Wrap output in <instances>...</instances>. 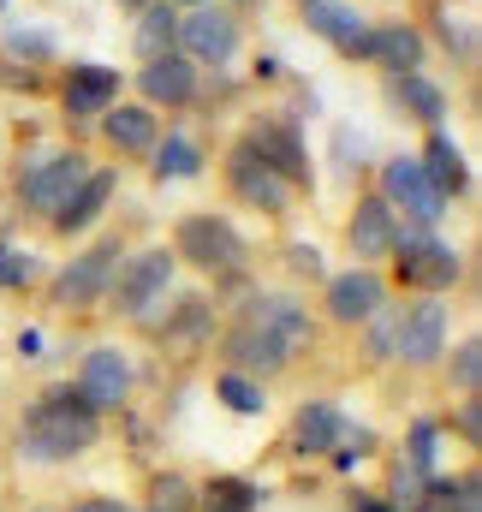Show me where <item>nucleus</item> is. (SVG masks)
Wrapping results in <instances>:
<instances>
[{"instance_id":"obj_1","label":"nucleus","mask_w":482,"mask_h":512,"mask_svg":"<svg viewBox=\"0 0 482 512\" xmlns=\"http://www.w3.org/2000/svg\"><path fill=\"white\" fill-rule=\"evenodd\" d=\"M96 441H102V417L78 399L72 382L42 387L18 423V459H30V465H72Z\"/></svg>"},{"instance_id":"obj_2","label":"nucleus","mask_w":482,"mask_h":512,"mask_svg":"<svg viewBox=\"0 0 482 512\" xmlns=\"http://www.w3.org/2000/svg\"><path fill=\"white\" fill-rule=\"evenodd\" d=\"M173 262H191L203 280H215V286H244L250 280V245H244V233L227 221V215H215V209H191V215H179L173 221Z\"/></svg>"},{"instance_id":"obj_3","label":"nucleus","mask_w":482,"mask_h":512,"mask_svg":"<svg viewBox=\"0 0 482 512\" xmlns=\"http://www.w3.org/2000/svg\"><path fill=\"white\" fill-rule=\"evenodd\" d=\"M465 280V251L423 233V227H399V245H393V280L405 298H447L453 286Z\"/></svg>"},{"instance_id":"obj_4","label":"nucleus","mask_w":482,"mask_h":512,"mask_svg":"<svg viewBox=\"0 0 482 512\" xmlns=\"http://www.w3.org/2000/svg\"><path fill=\"white\" fill-rule=\"evenodd\" d=\"M173 274H179V262L167 245H143V251H125L120 274H114V286H108V310L131 322V328H149L155 316H161V304L173 298Z\"/></svg>"},{"instance_id":"obj_5","label":"nucleus","mask_w":482,"mask_h":512,"mask_svg":"<svg viewBox=\"0 0 482 512\" xmlns=\"http://www.w3.org/2000/svg\"><path fill=\"white\" fill-rule=\"evenodd\" d=\"M125 262V233H102L90 251H78L54 280H48V304L60 310V316H90V310H102L108 304V286H114V274H120Z\"/></svg>"},{"instance_id":"obj_6","label":"nucleus","mask_w":482,"mask_h":512,"mask_svg":"<svg viewBox=\"0 0 482 512\" xmlns=\"http://www.w3.org/2000/svg\"><path fill=\"white\" fill-rule=\"evenodd\" d=\"M375 197L399 215V227H423V233H435V227L447 221V197L429 185V173L417 167V155H393V161H381V173H375Z\"/></svg>"},{"instance_id":"obj_7","label":"nucleus","mask_w":482,"mask_h":512,"mask_svg":"<svg viewBox=\"0 0 482 512\" xmlns=\"http://www.w3.org/2000/svg\"><path fill=\"white\" fill-rule=\"evenodd\" d=\"M90 167H96V161H90L84 149H54V155H42V161H24V173H18V209L36 215V221H54V215L66 209V197L84 185Z\"/></svg>"},{"instance_id":"obj_8","label":"nucleus","mask_w":482,"mask_h":512,"mask_svg":"<svg viewBox=\"0 0 482 512\" xmlns=\"http://www.w3.org/2000/svg\"><path fill=\"white\" fill-rule=\"evenodd\" d=\"M221 179H227V191L239 197L244 209H256V215H268V221H286V215H292V185H286L262 155H256V143H250L244 131L227 143Z\"/></svg>"},{"instance_id":"obj_9","label":"nucleus","mask_w":482,"mask_h":512,"mask_svg":"<svg viewBox=\"0 0 482 512\" xmlns=\"http://www.w3.org/2000/svg\"><path fill=\"white\" fill-rule=\"evenodd\" d=\"M233 316L250 322V328H262V334H274V340L292 352V364H298V358H310V352H316V340H322L316 310H310L298 292H244V304L233 310Z\"/></svg>"},{"instance_id":"obj_10","label":"nucleus","mask_w":482,"mask_h":512,"mask_svg":"<svg viewBox=\"0 0 482 512\" xmlns=\"http://www.w3.org/2000/svg\"><path fill=\"white\" fill-rule=\"evenodd\" d=\"M239 48H244V18H239V12H227L221 0L179 12V36H173V54H185L197 72H203V66H215V72H221V66H227Z\"/></svg>"},{"instance_id":"obj_11","label":"nucleus","mask_w":482,"mask_h":512,"mask_svg":"<svg viewBox=\"0 0 482 512\" xmlns=\"http://www.w3.org/2000/svg\"><path fill=\"white\" fill-rule=\"evenodd\" d=\"M387 298H393L387 274H381V268H358V262H352V268H340V274H328V280H322V304H316V310H322V322H334V328L358 334L363 322L387 304Z\"/></svg>"},{"instance_id":"obj_12","label":"nucleus","mask_w":482,"mask_h":512,"mask_svg":"<svg viewBox=\"0 0 482 512\" xmlns=\"http://www.w3.org/2000/svg\"><path fill=\"white\" fill-rule=\"evenodd\" d=\"M215 358H221V370H233V376H250V382H280L286 370H292V352L274 340V334H262V328H250V322H227L221 328V340H215Z\"/></svg>"},{"instance_id":"obj_13","label":"nucleus","mask_w":482,"mask_h":512,"mask_svg":"<svg viewBox=\"0 0 482 512\" xmlns=\"http://www.w3.org/2000/svg\"><path fill=\"white\" fill-rule=\"evenodd\" d=\"M352 66H375L387 78H405V72H423L429 66V36L405 18H387V24H369L363 42L352 48Z\"/></svg>"},{"instance_id":"obj_14","label":"nucleus","mask_w":482,"mask_h":512,"mask_svg":"<svg viewBox=\"0 0 482 512\" xmlns=\"http://www.w3.org/2000/svg\"><path fill=\"white\" fill-rule=\"evenodd\" d=\"M72 387H78V399L108 423L114 411H125L131 405V358H125L120 346H90L84 358H78V376H72Z\"/></svg>"},{"instance_id":"obj_15","label":"nucleus","mask_w":482,"mask_h":512,"mask_svg":"<svg viewBox=\"0 0 482 512\" xmlns=\"http://www.w3.org/2000/svg\"><path fill=\"white\" fill-rule=\"evenodd\" d=\"M215 328H221V310L203 292H179L161 304V316L143 334H155L161 352H203V346H215Z\"/></svg>"},{"instance_id":"obj_16","label":"nucleus","mask_w":482,"mask_h":512,"mask_svg":"<svg viewBox=\"0 0 482 512\" xmlns=\"http://www.w3.org/2000/svg\"><path fill=\"white\" fill-rule=\"evenodd\" d=\"M244 137H250V143H256V155H262V161H268L286 185H292V197H298V191H316L310 143H304V131L292 126V120H274V114H268V120H256Z\"/></svg>"},{"instance_id":"obj_17","label":"nucleus","mask_w":482,"mask_h":512,"mask_svg":"<svg viewBox=\"0 0 482 512\" xmlns=\"http://www.w3.org/2000/svg\"><path fill=\"white\" fill-rule=\"evenodd\" d=\"M393 245H399V215L375 191H358V203L346 215V251L358 256V268H381V262H393Z\"/></svg>"},{"instance_id":"obj_18","label":"nucleus","mask_w":482,"mask_h":512,"mask_svg":"<svg viewBox=\"0 0 482 512\" xmlns=\"http://www.w3.org/2000/svg\"><path fill=\"white\" fill-rule=\"evenodd\" d=\"M447 352V304L441 298H405V328H399V358L405 370H435Z\"/></svg>"},{"instance_id":"obj_19","label":"nucleus","mask_w":482,"mask_h":512,"mask_svg":"<svg viewBox=\"0 0 482 512\" xmlns=\"http://www.w3.org/2000/svg\"><path fill=\"white\" fill-rule=\"evenodd\" d=\"M120 102V72L102 66V60H72L60 72V108L66 120H102L108 108Z\"/></svg>"},{"instance_id":"obj_20","label":"nucleus","mask_w":482,"mask_h":512,"mask_svg":"<svg viewBox=\"0 0 482 512\" xmlns=\"http://www.w3.org/2000/svg\"><path fill=\"white\" fill-rule=\"evenodd\" d=\"M137 96H143V108H167V114H179V108H191L197 102V66L185 60V54H161V60H143V72H137Z\"/></svg>"},{"instance_id":"obj_21","label":"nucleus","mask_w":482,"mask_h":512,"mask_svg":"<svg viewBox=\"0 0 482 512\" xmlns=\"http://www.w3.org/2000/svg\"><path fill=\"white\" fill-rule=\"evenodd\" d=\"M114 197H120V173H114V167H90L84 185L66 197V209L48 221V233H54V239H78V233H90V227L108 215Z\"/></svg>"},{"instance_id":"obj_22","label":"nucleus","mask_w":482,"mask_h":512,"mask_svg":"<svg viewBox=\"0 0 482 512\" xmlns=\"http://www.w3.org/2000/svg\"><path fill=\"white\" fill-rule=\"evenodd\" d=\"M96 126H102V143L125 161H149V149L161 143V114L143 108V102H114Z\"/></svg>"},{"instance_id":"obj_23","label":"nucleus","mask_w":482,"mask_h":512,"mask_svg":"<svg viewBox=\"0 0 482 512\" xmlns=\"http://www.w3.org/2000/svg\"><path fill=\"white\" fill-rule=\"evenodd\" d=\"M340 429H346L340 405H328V399H304L298 417H292V429H286V453H298V459H328L334 441H340Z\"/></svg>"},{"instance_id":"obj_24","label":"nucleus","mask_w":482,"mask_h":512,"mask_svg":"<svg viewBox=\"0 0 482 512\" xmlns=\"http://www.w3.org/2000/svg\"><path fill=\"white\" fill-rule=\"evenodd\" d=\"M417 167L429 173V185H435V191H441L447 203L471 191V161H465V149L453 143V131H447V126L423 137V149H417Z\"/></svg>"},{"instance_id":"obj_25","label":"nucleus","mask_w":482,"mask_h":512,"mask_svg":"<svg viewBox=\"0 0 482 512\" xmlns=\"http://www.w3.org/2000/svg\"><path fill=\"white\" fill-rule=\"evenodd\" d=\"M298 12H304V24H310L340 60H352V48H358L363 30H369V18H363L358 6H346V0H304Z\"/></svg>"},{"instance_id":"obj_26","label":"nucleus","mask_w":482,"mask_h":512,"mask_svg":"<svg viewBox=\"0 0 482 512\" xmlns=\"http://www.w3.org/2000/svg\"><path fill=\"white\" fill-rule=\"evenodd\" d=\"M387 96L405 120H417L423 131H441L447 126V90L429 78V72H405V78H387Z\"/></svg>"},{"instance_id":"obj_27","label":"nucleus","mask_w":482,"mask_h":512,"mask_svg":"<svg viewBox=\"0 0 482 512\" xmlns=\"http://www.w3.org/2000/svg\"><path fill=\"white\" fill-rule=\"evenodd\" d=\"M203 167H209V155H203V143L185 137V131H161V143L149 149V179H155V185L203 179Z\"/></svg>"},{"instance_id":"obj_28","label":"nucleus","mask_w":482,"mask_h":512,"mask_svg":"<svg viewBox=\"0 0 482 512\" xmlns=\"http://www.w3.org/2000/svg\"><path fill=\"white\" fill-rule=\"evenodd\" d=\"M197 512H262V483L250 477H209L197 483Z\"/></svg>"},{"instance_id":"obj_29","label":"nucleus","mask_w":482,"mask_h":512,"mask_svg":"<svg viewBox=\"0 0 482 512\" xmlns=\"http://www.w3.org/2000/svg\"><path fill=\"white\" fill-rule=\"evenodd\" d=\"M399 328H405V298H387L369 322H363V358L369 364H393L399 358Z\"/></svg>"},{"instance_id":"obj_30","label":"nucleus","mask_w":482,"mask_h":512,"mask_svg":"<svg viewBox=\"0 0 482 512\" xmlns=\"http://www.w3.org/2000/svg\"><path fill=\"white\" fill-rule=\"evenodd\" d=\"M441 376H447V387L459 399H482V340L477 334H465L459 346L441 352Z\"/></svg>"},{"instance_id":"obj_31","label":"nucleus","mask_w":482,"mask_h":512,"mask_svg":"<svg viewBox=\"0 0 482 512\" xmlns=\"http://www.w3.org/2000/svg\"><path fill=\"white\" fill-rule=\"evenodd\" d=\"M137 512H197V483L185 477V471H149V483H143V507Z\"/></svg>"},{"instance_id":"obj_32","label":"nucleus","mask_w":482,"mask_h":512,"mask_svg":"<svg viewBox=\"0 0 482 512\" xmlns=\"http://www.w3.org/2000/svg\"><path fill=\"white\" fill-rule=\"evenodd\" d=\"M173 36H179V12L167 0H149L137 12V54L143 60H161V54H173Z\"/></svg>"},{"instance_id":"obj_33","label":"nucleus","mask_w":482,"mask_h":512,"mask_svg":"<svg viewBox=\"0 0 482 512\" xmlns=\"http://www.w3.org/2000/svg\"><path fill=\"white\" fill-rule=\"evenodd\" d=\"M215 399H221L233 417H262V411H268V387L250 382V376H233V370L215 376Z\"/></svg>"},{"instance_id":"obj_34","label":"nucleus","mask_w":482,"mask_h":512,"mask_svg":"<svg viewBox=\"0 0 482 512\" xmlns=\"http://www.w3.org/2000/svg\"><path fill=\"white\" fill-rule=\"evenodd\" d=\"M429 495H441L453 512H482V477H477V465H465L459 477H435V483H429Z\"/></svg>"},{"instance_id":"obj_35","label":"nucleus","mask_w":482,"mask_h":512,"mask_svg":"<svg viewBox=\"0 0 482 512\" xmlns=\"http://www.w3.org/2000/svg\"><path fill=\"white\" fill-rule=\"evenodd\" d=\"M435 36H441V48H447L459 66H477V30H471V18H459V12H435Z\"/></svg>"},{"instance_id":"obj_36","label":"nucleus","mask_w":482,"mask_h":512,"mask_svg":"<svg viewBox=\"0 0 482 512\" xmlns=\"http://www.w3.org/2000/svg\"><path fill=\"white\" fill-rule=\"evenodd\" d=\"M0 286H6V292L36 286V256L24 251V245H0Z\"/></svg>"},{"instance_id":"obj_37","label":"nucleus","mask_w":482,"mask_h":512,"mask_svg":"<svg viewBox=\"0 0 482 512\" xmlns=\"http://www.w3.org/2000/svg\"><path fill=\"white\" fill-rule=\"evenodd\" d=\"M6 48H12L24 66H48V60H54V36H42V30H6Z\"/></svg>"},{"instance_id":"obj_38","label":"nucleus","mask_w":482,"mask_h":512,"mask_svg":"<svg viewBox=\"0 0 482 512\" xmlns=\"http://www.w3.org/2000/svg\"><path fill=\"white\" fill-rule=\"evenodd\" d=\"M441 429H453L465 447H482V399H459L453 411H447V423Z\"/></svg>"},{"instance_id":"obj_39","label":"nucleus","mask_w":482,"mask_h":512,"mask_svg":"<svg viewBox=\"0 0 482 512\" xmlns=\"http://www.w3.org/2000/svg\"><path fill=\"white\" fill-rule=\"evenodd\" d=\"M292 274H310V280H328V262H322V251L316 245H292Z\"/></svg>"},{"instance_id":"obj_40","label":"nucleus","mask_w":482,"mask_h":512,"mask_svg":"<svg viewBox=\"0 0 482 512\" xmlns=\"http://www.w3.org/2000/svg\"><path fill=\"white\" fill-rule=\"evenodd\" d=\"M66 512H131V507H125L120 495H84V501H72Z\"/></svg>"},{"instance_id":"obj_41","label":"nucleus","mask_w":482,"mask_h":512,"mask_svg":"<svg viewBox=\"0 0 482 512\" xmlns=\"http://www.w3.org/2000/svg\"><path fill=\"white\" fill-rule=\"evenodd\" d=\"M352 512H399V507H393L387 495H358V501H352Z\"/></svg>"},{"instance_id":"obj_42","label":"nucleus","mask_w":482,"mask_h":512,"mask_svg":"<svg viewBox=\"0 0 482 512\" xmlns=\"http://www.w3.org/2000/svg\"><path fill=\"white\" fill-rule=\"evenodd\" d=\"M18 352H24V358H42V334H36V328H24V334H18Z\"/></svg>"},{"instance_id":"obj_43","label":"nucleus","mask_w":482,"mask_h":512,"mask_svg":"<svg viewBox=\"0 0 482 512\" xmlns=\"http://www.w3.org/2000/svg\"><path fill=\"white\" fill-rule=\"evenodd\" d=\"M411 512H453V507H447L441 495H429V489H423V501H417V507H411Z\"/></svg>"},{"instance_id":"obj_44","label":"nucleus","mask_w":482,"mask_h":512,"mask_svg":"<svg viewBox=\"0 0 482 512\" xmlns=\"http://www.w3.org/2000/svg\"><path fill=\"white\" fill-rule=\"evenodd\" d=\"M125 12H143V6H149V0H120Z\"/></svg>"},{"instance_id":"obj_45","label":"nucleus","mask_w":482,"mask_h":512,"mask_svg":"<svg viewBox=\"0 0 482 512\" xmlns=\"http://www.w3.org/2000/svg\"><path fill=\"white\" fill-rule=\"evenodd\" d=\"M221 6H227V12H239V6H256V0H221Z\"/></svg>"},{"instance_id":"obj_46","label":"nucleus","mask_w":482,"mask_h":512,"mask_svg":"<svg viewBox=\"0 0 482 512\" xmlns=\"http://www.w3.org/2000/svg\"><path fill=\"white\" fill-rule=\"evenodd\" d=\"M42 512H66V507H42Z\"/></svg>"},{"instance_id":"obj_47","label":"nucleus","mask_w":482,"mask_h":512,"mask_svg":"<svg viewBox=\"0 0 482 512\" xmlns=\"http://www.w3.org/2000/svg\"><path fill=\"white\" fill-rule=\"evenodd\" d=\"M131 512H137V507H131Z\"/></svg>"}]
</instances>
